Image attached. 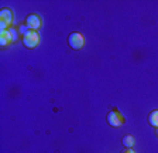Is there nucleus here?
<instances>
[{
	"instance_id": "nucleus-6",
	"label": "nucleus",
	"mask_w": 158,
	"mask_h": 153,
	"mask_svg": "<svg viewBox=\"0 0 158 153\" xmlns=\"http://www.w3.org/2000/svg\"><path fill=\"white\" fill-rule=\"evenodd\" d=\"M0 17H2V21H4L7 26L13 20V14H11V11H10L9 9H3V10L0 11Z\"/></svg>"
},
{
	"instance_id": "nucleus-9",
	"label": "nucleus",
	"mask_w": 158,
	"mask_h": 153,
	"mask_svg": "<svg viewBox=\"0 0 158 153\" xmlns=\"http://www.w3.org/2000/svg\"><path fill=\"white\" fill-rule=\"evenodd\" d=\"M123 153H135V152L133 149H124V152H123Z\"/></svg>"
},
{
	"instance_id": "nucleus-4",
	"label": "nucleus",
	"mask_w": 158,
	"mask_h": 153,
	"mask_svg": "<svg viewBox=\"0 0 158 153\" xmlns=\"http://www.w3.org/2000/svg\"><path fill=\"white\" fill-rule=\"evenodd\" d=\"M26 26L28 27V30L37 31L41 27V20H40V17L37 14H30L26 19Z\"/></svg>"
},
{
	"instance_id": "nucleus-2",
	"label": "nucleus",
	"mask_w": 158,
	"mask_h": 153,
	"mask_svg": "<svg viewBox=\"0 0 158 153\" xmlns=\"http://www.w3.org/2000/svg\"><path fill=\"white\" fill-rule=\"evenodd\" d=\"M68 44L73 50H81L83 44H85V38H83L82 34L79 33H71L68 36Z\"/></svg>"
},
{
	"instance_id": "nucleus-3",
	"label": "nucleus",
	"mask_w": 158,
	"mask_h": 153,
	"mask_svg": "<svg viewBox=\"0 0 158 153\" xmlns=\"http://www.w3.org/2000/svg\"><path fill=\"white\" fill-rule=\"evenodd\" d=\"M106 119H107L109 125H110V126H113V128H118L123 123V118L120 116V113H118L117 111H110V112L107 113Z\"/></svg>"
},
{
	"instance_id": "nucleus-5",
	"label": "nucleus",
	"mask_w": 158,
	"mask_h": 153,
	"mask_svg": "<svg viewBox=\"0 0 158 153\" xmlns=\"http://www.w3.org/2000/svg\"><path fill=\"white\" fill-rule=\"evenodd\" d=\"M13 37H14V34H11L10 30L2 31V34H0V44H2V46H7L10 41L13 40Z\"/></svg>"
},
{
	"instance_id": "nucleus-7",
	"label": "nucleus",
	"mask_w": 158,
	"mask_h": 153,
	"mask_svg": "<svg viewBox=\"0 0 158 153\" xmlns=\"http://www.w3.org/2000/svg\"><path fill=\"white\" fill-rule=\"evenodd\" d=\"M148 123L154 128H158V109L152 111V112L148 115Z\"/></svg>"
},
{
	"instance_id": "nucleus-8",
	"label": "nucleus",
	"mask_w": 158,
	"mask_h": 153,
	"mask_svg": "<svg viewBox=\"0 0 158 153\" xmlns=\"http://www.w3.org/2000/svg\"><path fill=\"white\" fill-rule=\"evenodd\" d=\"M123 145L126 146V149H131V146L134 145V138L131 136V135H126L124 138H123Z\"/></svg>"
},
{
	"instance_id": "nucleus-1",
	"label": "nucleus",
	"mask_w": 158,
	"mask_h": 153,
	"mask_svg": "<svg viewBox=\"0 0 158 153\" xmlns=\"http://www.w3.org/2000/svg\"><path fill=\"white\" fill-rule=\"evenodd\" d=\"M21 41H23V44L27 47V48H34V47H37L40 43L38 33H37V31H33V30H28L23 36V40Z\"/></svg>"
},
{
	"instance_id": "nucleus-10",
	"label": "nucleus",
	"mask_w": 158,
	"mask_h": 153,
	"mask_svg": "<svg viewBox=\"0 0 158 153\" xmlns=\"http://www.w3.org/2000/svg\"><path fill=\"white\" fill-rule=\"evenodd\" d=\"M157 136H158V128H157Z\"/></svg>"
}]
</instances>
